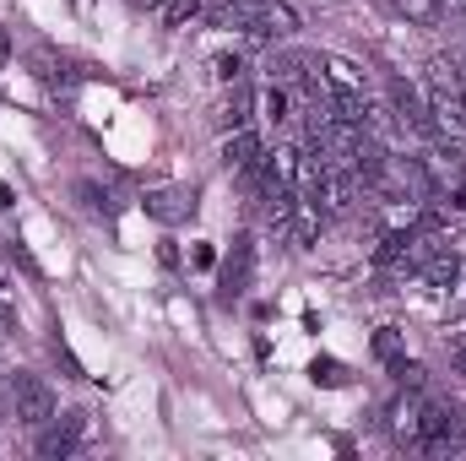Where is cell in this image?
Returning a JSON list of instances; mask_svg holds the SVG:
<instances>
[{"label":"cell","mask_w":466,"mask_h":461,"mask_svg":"<svg viewBox=\"0 0 466 461\" xmlns=\"http://www.w3.org/2000/svg\"><path fill=\"white\" fill-rule=\"evenodd\" d=\"M266 152H260V136L244 125V130H228V141H223V169L228 174H244V169H255Z\"/></svg>","instance_id":"30bf717a"},{"label":"cell","mask_w":466,"mask_h":461,"mask_svg":"<svg viewBox=\"0 0 466 461\" xmlns=\"http://www.w3.org/2000/svg\"><path fill=\"white\" fill-rule=\"evenodd\" d=\"M390 11H401L412 27H440V16H445L440 0H390Z\"/></svg>","instance_id":"4fadbf2b"},{"label":"cell","mask_w":466,"mask_h":461,"mask_svg":"<svg viewBox=\"0 0 466 461\" xmlns=\"http://www.w3.org/2000/svg\"><path fill=\"white\" fill-rule=\"evenodd\" d=\"M390 109L401 119V130H412V136H440V125H434V109H429V98L412 87V82H390Z\"/></svg>","instance_id":"277c9868"},{"label":"cell","mask_w":466,"mask_h":461,"mask_svg":"<svg viewBox=\"0 0 466 461\" xmlns=\"http://www.w3.org/2000/svg\"><path fill=\"white\" fill-rule=\"evenodd\" d=\"M451 369H456V374H466V343L456 347V353H451Z\"/></svg>","instance_id":"d6986e66"},{"label":"cell","mask_w":466,"mask_h":461,"mask_svg":"<svg viewBox=\"0 0 466 461\" xmlns=\"http://www.w3.org/2000/svg\"><path fill=\"white\" fill-rule=\"evenodd\" d=\"M218 130H223V136H228V130H244V125H249V87H244V82H233V93L228 98H223V104H218Z\"/></svg>","instance_id":"7c38bea8"},{"label":"cell","mask_w":466,"mask_h":461,"mask_svg":"<svg viewBox=\"0 0 466 461\" xmlns=\"http://www.w3.org/2000/svg\"><path fill=\"white\" fill-rule=\"evenodd\" d=\"M11 326H16V315H11V304H5V299H0V337H5V332H11Z\"/></svg>","instance_id":"ac0fdd59"},{"label":"cell","mask_w":466,"mask_h":461,"mask_svg":"<svg viewBox=\"0 0 466 461\" xmlns=\"http://www.w3.org/2000/svg\"><path fill=\"white\" fill-rule=\"evenodd\" d=\"M223 5H244V0H223Z\"/></svg>","instance_id":"7402d4cb"},{"label":"cell","mask_w":466,"mask_h":461,"mask_svg":"<svg viewBox=\"0 0 466 461\" xmlns=\"http://www.w3.org/2000/svg\"><path fill=\"white\" fill-rule=\"evenodd\" d=\"M412 271H418V277H423L429 288H461L466 261L456 255V250H451V244H445V239H440V244H429V255H423V261H418Z\"/></svg>","instance_id":"5b68a950"},{"label":"cell","mask_w":466,"mask_h":461,"mask_svg":"<svg viewBox=\"0 0 466 461\" xmlns=\"http://www.w3.org/2000/svg\"><path fill=\"white\" fill-rule=\"evenodd\" d=\"M147 212L163 218V223H185V218L196 212V190H185V185H157V190H147Z\"/></svg>","instance_id":"9c48e42d"},{"label":"cell","mask_w":466,"mask_h":461,"mask_svg":"<svg viewBox=\"0 0 466 461\" xmlns=\"http://www.w3.org/2000/svg\"><path fill=\"white\" fill-rule=\"evenodd\" d=\"M315 66H320V77L331 82V93H337V98H358V93H369L363 66H352L348 55H315Z\"/></svg>","instance_id":"52a82bcc"},{"label":"cell","mask_w":466,"mask_h":461,"mask_svg":"<svg viewBox=\"0 0 466 461\" xmlns=\"http://www.w3.org/2000/svg\"><path fill=\"white\" fill-rule=\"evenodd\" d=\"M11 413H16V424H27V429H44V424L55 418V391H49L38 374L16 369V374H11Z\"/></svg>","instance_id":"7a4b0ae2"},{"label":"cell","mask_w":466,"mask_h":461,"mask_svg":"<svg viewBox=\"0 0 466 461\" xmlns=\"http://www.w3.org/2000/svg\"><path fill=\"white\" fill-rule=\"evenodd\" d=\"M249 271H255V244H249V233H238L233 250H228V261H223V277H218L223 299H238V293L249 288Z\"/></svg>","instance_id":"ba28073f"},{"label":"cell","mask_w":466,"mask_h":461,"mask_svg":"<svg viewBox=\"0 0 466 461\" xmlns=\"http://www.w3.org/2000/svg\"><path fill=\"white\" fill-rule=\"evenodd\" d=\"M374 353H380V358H396V332H390V326L374 337Z\"/></svg>","instance_id":"e0dca14e"},{"label":"cell","mask_w":466,"mask_h":461,"mask_svg":"<svg viewBox=\"0 0 466 461\" xmlns=\"http://www.w3.org/2000/svg\"><path fill=\"white\" fill-rule=\"evenodd\" d=\"M212 71H218V82H244V60H238V55H218V60H212Z\"/></svg>","instance_id":"2e32d148"},{"label":"cell","mask_w":466,"mask_h":461,"mask_svg":"<svg viewBox=\"0 0 466 461\" xmlns=\"http://www.w3.org/2000/svg\"><path fill=\"white\" fill-rule=\"evenodd\" d=\"M320 385H348V369L337 364V358H315V369H309Z\"/></svg>","instance_id":"9a60e30c"},{"label":"cell","mask_w":466,"mask_h":461,"mask_svg":"<svg viewBox=\"0 0 466 461\" xmlns=\"http://www.w3.org/2000/svg\"><path fill=\"white\" fill-rule=\"evenodd\" d=\"M130 5H141V11H163L168 0H130Z\"/></svg>","instance_id":"ffe728a7"},{"label":"cell","mask_w":466,"mask_h":461,"mask_svg":"<svg viewBox=\"0 0 466 461\" xmlns=\"http://www.w3.org/2000/svg\"><path fill=\"white\" fill-rule=\"evenodd\" d=\"M82 429H87V418H82V413L49 418V424H44V435H38V456H71V451L82 446Z\"/></svg>","instance_id":"8992f818"},{"label":"cell","mask_w":466,"mask_h":461,"mask_svg":"<svg viewBox=\"0 0 466 461\" xmlns=\"http://www.w3.org/2000/svg\"><path fill=\"white\" fill-rule=\"evenodd\" d=\"M238 27L255 38H293L299 33V11L288 0H244L238 5Z\"/></svg>","instance_id":"3957f363"},{"label":"cell","mask_w":466,"mask_h":461,"mask_svg":"<svg viewBox=\"0 0 466 461\" xmlns=\"http://www.w3.org/2000/svg\"><path fill=\"white\" fill-rule=\"evenodd\" d=\"M440 5H445V11H466V0H440Z\"/></svg>","instance_id":"44dd1931"},{"label":"cell","mask_w":466,"mask_h":461,"mask_svg":"<svg viewBox=\"0 0 466 461\" xmlns=\"http://www.w3.org/2000/svg\"><path fill=\"white\" fill-rule=\"evenodd\" d=\"M282 233L293 239V250H315V239H320V212L299 196V207H293V218L282 223Z\"/></svg>","instance_id":"8fae6325"},{"label":"cell","mask_w":466,"mask_h":461,"mask_svg":"<svg viewBox=\"0 0 466 461\" xmlns=\"http://www.w3.org/2000/svg\"><path fill=\"white\" fill-rule=\"evenodd\" d=\"M412 446H418V451H429V456L461 451V446H466L461 413H456V407H445V402H423V407H418V435H412Z\"/></svg>","instance_id":"6da1fadb"},{"label":"cell","mask_w":466,"mask_h":461,"mask_svg":"<svg viewBox=\"0 0 466 461\" xmlns=\"http://www.w3.org/2000/svg\"><path fill=\"white\" fill-rule=\"evenodd\" d=\"M190 16H201V0H168V5H163V22H168V27H185Z\"/></svg>","instance_id":"5bb4252c"}]
</instances>
